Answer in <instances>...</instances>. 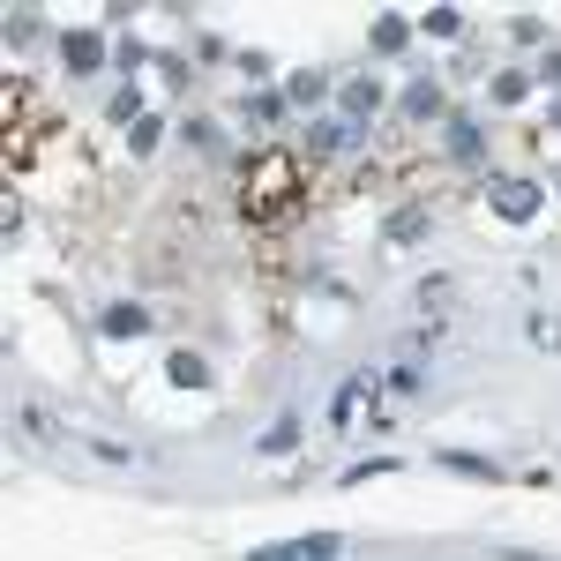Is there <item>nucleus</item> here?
Segmentation results:
<instances>
[{"instance_id":"1","label":"nucleus","mask_w":561,"mask_h":561,"mask_svg":"<svg viewBox=\"0 0 561 561\" xmlns=\"http://www.w3.org/2000/svg\"><path fill=\"white\" fill-rule=\"evenodd\" d=\"M292 202H300V165H292L285 150H270V158L247 173V210L255 217H285Z\"/></svg>"},{"instance_id":"2","label":"nucleus","mask_w":561,"mask_h":561,"mask_svg":"<svg viewBox=\"0 0 561 561\" xmlns=\"http://www.w3.org/2000/svg\"><path fill=\"white\" fill-rule=\"evenodd\" d=\"M539 202H547V195H539V180H502V187H494V210H502L509 225L539 217Z\"/></svg>"},{"instance_id":"3","label":"nucleus","mask_w":561,"mask_h":561,"mask_svg":"<svg viewBox=\"0 0 561 561\" xmlns=\"http://www.w3.org/2000/svg\"><path fill=\"white\" fill-rule=\"evenodd\" d=\"M60 53H68V68H98V60H105V38H98V30H68V45H60Z\"/></svg>"},{"instance_id":"4","label":"nucleus","mask_w":561,"mask_h":561,"mask_svg":"<svg viewBox=\"0 0 561 561\" xmlns=\"http://www.w3.org/2000/svg\"><path fill=\"white\" fill-rule=\"evenodd\" d=\"M449 158H457V165H479V158H487V135H479L472 120H457V128H449Z\"/></svg>"},{"instance_id":"5","label":"nucleus","mask_w":561,"mask_h":561,"mask_svg":"<svg viewBox=\"0 0 561 561\" xmlns=\"http://www.w3.org/2000/svg\"><path fill=\"white\" fill-rule=\"evenodd\" d=\"M307 143H315L322 158H337V150H352V128H345V120H315V135H307Z\"/></svg>"},{"instance_id":"6","label":"nucleus","mask_w":561,"mask_h":561,"mask_svg":"<svg viewBox=\"0 0 561 561\" xmlns=\"http://www.w3.org/2000/svg\"><path fill=\"white\" fill-rule=\"evenodd\" d=\"M404 113H412V120H434V113H442V90H434V83H412V90H404Z\"/></svg>"},{"instance_id":"7","label":"nucleus","mask_w":561,"mask_h":561,"mask_svg":"<svg viewBox=\"0 0 561 561\" xmlns=\"http://www.w3.org/2000/svg\"><path fill=\"white\" fill-rule=\"evenodd\" d=\"M143 330H150L143 307H113V315H105V337H143Z\"/></svg>"},{"instance_id":"8","label":"nucleus","mask_w":561,"mask_h":561,"mask_svg":"<svg viewBox=\"0 0 561 561\" xmlns=\"http://www.w3.org/2000/svg\"><path fill=\"white\" fill-rule=\"evenodd\" d=\"M404 38H412V30H404V15H382V23H374V53H397Z\"/></svg>"},{"instance_id":"9","label":"nucleus","mask_w":561,"mask_h":561,"mask_svg":"<svg viewBox=\"0 0 561 561\" xmlns=\"http://www.w3.org/2000/svg\"><path fill=\"white\" fill-rule=\"evenodd\" d=\"M165 374H173L180 389H202V360H195V352H173V360H165Z\"/></svg>"},{"instance_id":"10","label":"nucleus","mask_w":561,"mask_h":561,"mask_svg":"<svg viewBox=\"0 0 561 561\" xmlns=\"http://www.w3.org/2000/svg\"><path fill=\"white\" fill-rule=\"evenodd\" d=\"M419 232H427V210H419V202H412V210H397V217H389V240H419Z\"/></svg>"},{"instance_id":"11","label":"nucleus","mask_w":561,"mask_h":561,"mask_svg":"<svg viewBox=\"0 0 561 561\" xmlns=\"http://www.w3.org/2000/svg\"><path fill=\"white\" fill-rule=\"evenodd\" d=\"M419 30H427V38H457V30H464V15H457V8H434Z\"/></svg>"},{"instance_id":"12","label":"nucleus","mask_w":561,"mask_h":561,"mask_svg":"<svg viewBox=\"0 0 561 561\" xmlns=\"http://www.w3.org/2000/svg\"><path fill=\"white\" fill-rule=\"evenodd\" d=\"M158 135H165V120H135V128H128V150H158Z\"/></svg>"},{"instance_id":"13","label":"nucleus","mask_w":561,"mask_h":561,"mask_svg":"<svg viewBox=\"0 0 561 561\" xmlns=\"http://www.w3.org/2000/svg\"><path fill=\"white\" fill-rule=\"evenodd\" d=\"M374 98H382L374 83H345V113H352V120H360V113H374Z\"/></svg>"},{"instance_id":"14","label":"nucleus","mask_w":561,"mask_h":561,"mask_svg":"<svg viewBox=\"0 0 561 561\" xmlns=\"http://www.w3.org/2000/svg\"><path fill=\"white\" fill-rule=\"evenodd\" d=\"M292 442H300V427H292V419H277V427H270V434H262V449H270V457H285V449H292Z\"/></svg>"},{"instance_id":"15","label":"nucleus","mask_w":561,"mask_h":561,"mask_svg":"<svg viewBox=\"0 0 561 561\" xmlns=\"http://www.w3.org/2000/svg\"><path fill=\"white\" fill-rule=\"evenodd\" d=\"M285 98H292V105H315V98H322V75H292Z\"/></svg>"},{"instance_id":"16","label":"nucleus","mask_w":561,"mask_h":561,"mask_svg":"<svg viewBox=\"0 0 561 561\" xmlns=\"http://www.w3.org/2000/svg\"><path fill=\"white\" fill-rule=\"evenodd\" d=\"M30 38H38V15L15 8V15H8V45H30Z\"/></svg>"},{"instance_id":"17","label":"nucleus","mask_w":561,"mask_h":561,"mask_svg":"<svg viewBox=\"0 0 561 561\" xmlns=\"http://www.w3.org/2000/svg\"><path fill=\"white\" fill-rule=\"evenodd\" d=\"M487 90H494V105H517V98H524V75H494Z\"/></svg>"},{"instance_id":"18","label":"nucleus","mask_w":561,"mask_h":561,"mask_svg":"<svg viewBox=\"0 0 561 561\" xmlns=\"http://www.w3.org/2000/svg\"><path fill=\"white\" fill-rule=\"evenodd\" d=\"M547 83L561 90V45H554V53H547Z\"/></svg>"},{"instance_id":"19","label":"nucleus","mask_w":561,"mask_h":561,"mask_svg":"<svg viewBox=\"0 0 561 561\" xmlns=\"http://www.w3.org/2000/svg\"><path fill=\"white\" fill-rule=\"evenodd\" d=\"M554 128H561V98H554Z\"/></svg>"}]
</instances>
